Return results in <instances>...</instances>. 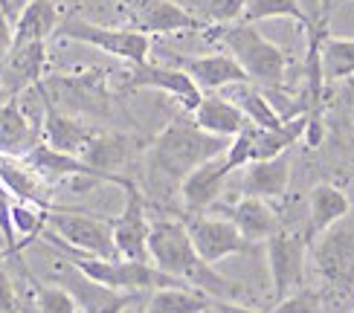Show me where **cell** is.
Here are the masks:
<instances>
[{"label": "cell", "mask_w": 354, "mask_h": 313, "mask_svg": "<svg viewBox=\"0 0 354 313\" xmlns=\"http://www.w3.org/2000/svg\"><path fill=\"white\" fill-rule=\"evenodd\" d=\"M351 212V203H348V195L343 189H337L331 183H319L311 189L308 195V229H305V238L308 244H314L322 232H328L337 220L348 218Z\"/></svg>", "instance_id": "44dd1931"}, {"label": "cell", "mask_w": 354, "mask_h": 313, "mask_svg": "<svg viewBox=\"0 0 354 313\" xmlns=\"http://www.w3.org/2000/svg\"><path fill=\"white\" fill-rule=\"evenodd\" d=\"M206 313H268V310H253V307H244L235 299H212Z\"/></svg>", "instance_id": "74e56055"}, {"label": "cell", "mask_w": 354, "mask_h": 313, "mask_svg": "<svg viewBox=\"0 0 354 313\" xmlns=\"http://www.w3.org/2000/svg\"><path fill=\"white\" fill-rule=\"evenodd\" d=\"M290 186V162L285 154L273 160H256L239 169V195L241 198H261V200H279L285 198Z\"/></svg>", "instance_id": "2e32d148"}, {"label": "cell", "mask_w": 354, "mask_h": 313, "mask_svg": "<svg viewBox=\"0 0 354 313\" xmlns=\"http://www.w3.org/2000/svg\"><path fill=\"white\" fill-rule=\"evenodd\" d=\"M47 229L55 232L64 244L73 249L84 252V256L96 258H120L113 244V223L111 218H99L82 209H67L50 203L47 209Z\"/></svg>", "instance_id": "277c9868"}, {"label": "cell", "mask_w": 354, "mask_h": 313, "mask_svg": "<svg viewBox=\"0 0 354 313\" xmlns=\"http://www.w3.org/2000/svg\"><path fill=\"white\" fill-rule=\"evenodd\" d=\"M322 293L299 287L297 293H288L285 299H279L270 313H322Z\"/></svg>", "instance_id": "836d02e7"}, {"label": "cell", "mask_w": 354, "mask_h": 313, "mask_svg": "<svg viewBox=\"0 0 354 313\" xmlns=\"http://www.w3.org/2000/svg\"><path fill=\"white\" fill-rule=\"evenodd\" d=\"M18 299H21L18 287H15L9 270H6L3 264H0V313H12L15 305H18Z\"/></svg>", "instance_id": "d590c367"}, {"label": "cell", "mask_w": 354, "mask_h": 313, "mask_svg": "<svg viewBox=\"0 0 354 313\" xmlns=\"http://www.w3.org/2000/svg\"><path fill=\"white\" fill-rule=\"evenodd\" d=\"M6 252V241H3V232H0V256Z\"/></svg>", "instance_id": "60d3db41"}, {"label": "cell", "mask_w": 354, "mask_h": 313, "mask_svg": "<svg viewBox=\"0 0 354 313\" xmlns=\"http://www.w3.org/2000/svg\"><path fill=\"white\" fill-rule=\"evenodd\" d=\"M67 41H79L87 47H96L113 58H122L128 64H145L151 55V35L137 32V29H116V26H102L84 18H67L55 29Z\"/></svg>", "instance_id": "5b68a950"}, {"label": "cell", "mask_w": 354, "mask_h": 313, "mask_svg": "<svg viewBox=\"0 0 354 313\" xmlns=\"http://www.w3.org/2000/svg\"><path fill=\"white\" fill-rule=\"evenodd\" d=\"M314 261L328 293H334L337 299L354 293V220L343 218L319 235Z\"/></svg>", "instance_id": "8992f818"}, {"label": "cell", "mask_w": 354, "mask_h": 313, "mask_svg": "<svg viewBox=\"0 0 354 313\" xmlns=\"http://www.w3.org/2000/svg\"><path fill=\"white\" fill-rule=\"evenodd\" d=\"M186 12H192L198 21L206 26H224L241 21V15L247 9V0H174Z\"/></svg>", "instance_id": "f546056e"}, {"label": "cell", "mask_w": 354, "mask_h": 313, "mask_svg": "<svg viewBox=\"0 0 354 313\" xmlns=\"http://www.w3.org/2000/svg\"><path fill=\"white\" fill-rule=\"evenodd\" d=\"M38 87V84H35ZM38 93L44 99V142H47L50 148H55V151H64V154H82L84 151V145L93 140V128L91 125H84L82 119L76 116H70V113H62L53 104V99L47 96L38 87Z\"/></svg>", "instance_id": "d6986e66"}, {"label": "cell", "mask_w": 354, "mask_h": 313, "mask_svg": "<svg viewBox=\"0 0 354 313\" xmlns=\"http://www.w3.org/2000/svg\"><path fill=\"white\" fill-rule=\"evenodd\" d=\"M322 76L331 82L354 76V38H322L319 44Z\"/></svg>", "instance_id": "f1b7e54d"}, {"label": "cell", "mask_w": 354, "mask_h": 313, "mask_svg": "<svg viewBox=\"0 0 354 313\" xmlns=\"http://www.w3.org/2000/svg\"><path fill=\"white\" fill-rule=\"evenodd\" d=\"M230 148L227 137L201 131L192 119H174L151 140L149 148V171L151 183L177 186L189 171H195L203 162L221 157Z\"/></svg>", "instance_id": "7a4b0ae2"}, {"label": "cell", "mask_w": 354, "mask_h": 313, "mask_svg": "<svg viewBox=\"0 0 354 313\" xmlns=\"http://www.w3.org/2000/svg\"><path fill=\"white\" fill-rule=\"evenodd\" d=\"M268 18H293L302 26L311 23V18L305 15L299 0H247V9L241 15L244 23H256V21H268Z\"/></svg>", "instance_id": "4dcf8cb0"}, {"label": "cell", "mask_w": 354, "mask_h": 313, "mask_svg": "<svg viewBox=\"0 0 354 313\" xmlns=\"http://www.w3.org/2000/svg\"><path fill=\"white\" fill-rule=\"evenodd\" d=\"M53 273H55V281L76 299L79 310L84 313H120L131 302V296H125L122 290H111L105 285H99V281L87 278L67 258H58Z\"/></svg>", "instance_id": "30bf717a"}, {"label": "cell", "mask_w": 354, "mask_h": 313, "mask_svg": "<svg viewBox=\"0 0 354 313\" xmlns=\"http://www.w3.org/2000/svg\"><path fill=\"white\" fill-rule=\"evenodd\" d=\"M149 256L157 270H163L171 278H180L183 285L206 293L209 299H239L244 293L241 285L224 278L212 270V264H206L192 238L186 232L183 220H154L151 235H149Z\"/></svg>", "instance_id": "6da1fadb"}, {"label": "cell", "mask_w": 354, "mask_h": 313, "mask_svg": "<svg viewBox=\"0 0 354 313\" xmlns=\"http://www.w3.org/2000/svg\"><path fill=\"white\" fill-rule=\"evenodd\" d=\"M232 177V171L227 169L224 154L203 162L195 171H189L183 180H180V200L186 215H203L221 200L227 189V180Z\"/></svg>", "instance_id": "9a60e30c"}, {"label": "cell", "mask_w": 354, "mask_h": 313, "mask_svg": "<svg viewBox=\"0 0 354 313\" xmlns=\"http://www.w3.org/2000/svg\"><path fill=\"white\" fill-rule=\"evenodd\" d=\"M192 122L206 133L227 137V140H232L235 133H241L250 125L239 104L230 102L227 96H218V93H209V96L201 99V104L192 111Z\"/></svg>", "instance_id": "7402d4cb"}, {"label": "cell", "mask_w": 354, "mask_h": 313, "mask_svg": "<svg viewBox=\"0 0 354 313\" xmlns=\"http://www.w3.org/2000/svg\"><path fill=\"white\" fill-rule=\"evenodd\" d=\"M24 166L32 169L44 183H58V180H70V177H87L91 183H108L99 171H93L82 157L76 154H64V151H55L47 142H38L32 151L24 157Z\"/></svg>", "instance_id": "e0dca14e"}, {"label": "cell", "mask_w": 354, "mask_h": 313, "mask_svg": "<svg viewBox=\"0 0 354 313\" xmlns=\"http://www.w3.org/2000/svg\"><path fill=\"white\" fill-rule=\"evenodd\" d=\"M120 189L125 195V206L120 215L111 218L116 252H120V258H125V261H149L151 264V256H149L151 220L145 215V198L131 177H125Z\"/></svg>", "instance_id": "ba28073f"}, {"label": "cell", "mask_w": 354, "mask_h": 313, "mask_svg": "<svg viewBox=\"0 0 354 313\" xmlns=\"http://www.w3.org/2000/svg\"><path fill=\"white\" fill-rule=\"evenodd\" d=\"M12 313H38V305H35V293L32 296H21L18 305H15Z\"/></svg>", "instance_id": "f35d334b"}, {"label": "cell", "mask_w": 354, "mask_h": 313, "mask_svg": "<svg viewBox=\"0 0 354 313\" xmlns=\"http://www.w3.org/2000/svg\"><path fill=\"white\" fill-rule=\"evenodd\" d=\"M221 218H230L235 227H239V232L253 244H264L268 238H273L279 229H282L270 203L261 200V198H239V203L224 209Z\"/></svg>", "instance_id": "603a6c76"}, {"label": "cell", "mask_w": 354, "mask_h": 313, "mask_svg": "<svg viewBox=\"0 0 354 313\" xmlns=\"http://www.w3.org/2000/svg\"><path fill=\"white\" fill-rule=\"evenodd\" d=\"M125 87L131 91H163L169 96H174L183 108L192 113L201 104L203 91L192 82L180 67H166V64H131L128 76H125Z\"/></svg>", "instance_id": "8fae6325"}, {"label": "cell", "mask_w": 354, "mask_h": 313, "mask_svg": "<svg viewBox=\"0 0 354 313\" xmlns=\"http://www.w3.org/2000/svg\"><path fill=\"white\" fill-rule=\"evenodd\" d=\"M145 142L137 140L134 133H93V140L84 145V151L79 154L87 166H91L93 171H99L102 177H105L108 183L120 186L125 177L120 174V169L125 166V162L134 160L137 151H142Z\"/></svg>", "instance_id": "5bb4252c"}, {"label": "cell", "mask_w": 354, "mask_h": 313, "mask_svg": "<svg viewBox=\"0 0 354 313\" xmlns=\"http://www.w3.org/2000/svg\"><path fill=\"white\" fill-rule=\"evenodd\" d=\"M12 47H15V26H12V21H9V15L0 9V64H3L6 58H9Z\"/></svg>", "instance_id": "8d00e7d4"}, {"label": "cell", "mask_w": 354, "mask_h": 313, "mask_svg": "<svg viewBox=\"0 0 354 313\" xmlns=\"http://www.w3.org/2000/svg\"><path fill=\"white\" fill-rule=\"evenodd\" d=\"M0 9H3L6 15H12V3H9V0H0Z\"/></svg>", "instance_id": "ab89813d"}, {"label": "cell", "mask_w": 354, "mask_h": 313, "mask_svg": "<svg viewBox=\"0 0 354 313\" xmlns=\"http://www.w3.org/2000/svg\"><path fill=\"white\" fill-rule=\"evenodd\" d=\"M227 99L239 104V108L244 111V116H247V122L256 125V128L276 131V128H282L288 122V119L276 111V104L261 91H253L250 84H232V96H227Z\"/></svg>", "instance_id": "484cf974"}, {"label": "cell", "mask_w": 354, "mask_h": 313, "mask_svg": "<svg viewBox=\"0 0 354 313\" xmlns=\"http://www.w3.org/2000/svg\"><path fill=\"white\" fill-rule=\"evenodd\" d=\"M44 64H47V41L15 44L9 58L0 64V82L18 96L24 87H35L41 82Z\"/></svg>", "instance_id": "ffe728a7"}, {"label": "cell", "mask_w": 354, "mask_h": 313, "mask_svg": "<svg viewBox=\"0 0 354 313\" xmlns=\"http://www.w3.org/2000/svg\"><path fill=\"white\" fill-rule=\"evenodd\" d=\"M12 206H15V195L0 180V232H3V241H6L3 256H21L18 235H15V223H12Z\"/></svg>", "instance_id": "e575fe53"}, {"label": "cell", "mask_w": 354, "mask_h": 313, "mask_svg": "<svg viewBox=\"0 0 354 313\" xmlns=\"http://www.w3.org/2000/svg\"><path fill=\"white\" fill-rule=\"evenodd\" d=\"M209 32H215L212 38L224 44L230 55L244 67L250 82L270 87V91L282 87L285 73H288V55L279 50L273 41L264 38L253 23L235 21V23H224V26H209Z\"/></svg>", "instance_id": "3957f363"}, {"label": "cell", "mask_w": 354, "mask_h": 313, "mask_svg": "<svg viewBox=\"0 0 354 313\" xmlns=\"http://www.w3.org/2000/svg\"><path fill=\"white\" fill-rule=\"evenodd\" d=\"M12 223H15V235L21 238L18 247H24V244H29V241H35V238H41V232L47 229V209L15 198Z\"/></svg>", "instance_id": "1f68e13d"}, {"label": "cell", "mask_w": 354, "mask_h": 313, "mask_svg": "<svg viewBox=\"0 0 354 313\" xmlns=\"http://www.w3.org/2000/svg\"><path fill=\"white\" fill-rule=\"evenodd\" d=\"M169 58L174 61V67H180L186 76L195 82L201 91H224L232 84H250V76L244 73V67L235 61L230 53H212V55H177L169 53Z\"/></svg>", "instance_id": "4fadbf2b"}, {"label": "cell", "mask_w": 354, "mask_h": 313, "mask_svg": "<svg viewBox=\"0 0 354 313\" xmlns=\"http://www.w3.org/2000/svg\"><path fill=\"white\" fill-rule=\"evenodd\" d=\"M209 296L195 287H163L149 296L145 313H206Z\"/></svg>", "instance_id": "83f0119b"}, {"label": "cell", "mask_w": 354, "mask_h": 313, "mask_svg": "<svg viewBox=\"0 0 354 313\" xmlns=\"http://www.w3.org/2000/svg\"><path fill=\"white\" fill-rule=\"evenodd\" d=\"M268 267L273 278V299H285L288 293L302 287L305 278V256H308V238L299 232L279 229L273 238H268Z\"/></svg>", "instance_id": "9c48e42d"}, {"label": "cell", "mask_w": 354, "mask_h": 313, "mask_svg": "<svg viewBox=\"0 0 354 313\" xmlns=\"http://www.w3.org/2000/svg\"><path fill=\"white\" fill-rule=\"evenodd\" d=\"M58 23H62V15H58L55 0H29L15 23V44L47 41Z\"/></svg>", "instance_id": "d4e9b609"}, {"label": "cell", "mask_w": 354, "mask_h": 313, "mask_svg": "<svg viewBox=\"0 0 354 313\" xmlns=\"http://www.w3.org/2000/svg\"><path fill=\"white\" fill-rule=\"evenodd\" d=\"M32 293H35L38 313H79L76 299L62 285H38L32 278Z\"/></svg>", "instance_id": "d6a6232c"}, {"label": "cell", "mask_w": 354, "mask_h": 313, "mask_svg": "<svg viewBox=\"0 0 354 313\" xmlns=\"http://www.w3.org/2000/svg\"><path fill=\"white\" fill-rule=\"evenodd\" d=\"M183 223H186L192 244L198 249V256L212 267L230 256H244V252H253L259 247L253 241H247L230 218L203 212V215H186Z\"/></svg>", "instance_id": "52a82bcc"}, {"label": "cell", "mask_w": 354, "mask_h": 313, "mask_svg": "<svg viewBox=\"0 0 354 313\" xmlns=\"http://www.w3.org/2000/svg\"><path fill=\"white\" fill-rule=\"evenodd\" d=\"M0 180H3V186L18 200H26V203L50 209L47 183H44L29 166H18V162H12V160H0Z\"/></svg>", "instance_id": "4316f807"}, {"label": "cell", "mask_w": 354, "mask_h": 313, "mask_svg": "<svg viewBox=\"0 0 354 313\" xmlns=\"http://www.w3.org/2000/svg\"><path fill=\"white\" fill-rule=\"evenodd\" d=\"M128 3H131V29L145 35H171V32H189V29L206 32L209 29L174 0H128Z\"/></svg>", "instance_id": "7c38bea8"}, {"label": "cell", "mask_w": 354, "mask_h": 313, "mask_svg": "<svg viewBox=\"0 0 354 313\" xmlns=\"http://www.w3.org/2000/svg\"><path fill=\"white\" fill-rule=\"evenodd\" d=\"M58 102L82 113H108V87L99 70L79 76H58L50 82Z\"/></svg>", "instance_id": "ac0fdd59"}, {"label": "cell", "mask_w": 354, "mask_h": 313, "mask_svg": "<svg viewBox=\"0 0 354 313\" xmlns=\"http://www.w3.org/2000/svg\"><path fill=\"white\" fill-rule=\"evenodd\" d=\"M35 145L38 133L12 96L6 104H0V157H26Z\"/></svg>", "instance_id": "cb8c5ba5"}]
</instances>
